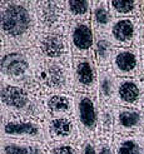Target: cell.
I'll return each instance as SVG.
<instances>
[{
  "mask_svg": "<svg viewBox=\"0 0 144 154\" xmlns=\"http://www.w3.org/2000/svg\"><path fill=\"white\" fill-rule=\"evenodd\" d=\"M110 68L117 78L142 76V53L138 48H115L113 51Z\"/></svg>",
  "mask_w": 144,
  "mask_h": 154,
  "instance_id": "cell-11",
  "label": "cell"
},
{
  "mask_svg": "<svg viewBox=\"0 0 144 154\" xmlns=\"http://www.w3.org/2000/svg\"><path fill=\"white\" fill-rule=\"evenodd\" d=\"M142 83L140 79L118 78L115 90V105L125 108H139L142 103Z\"/></svg>",
  "mask_w": 144,
  "mask_h": 154,
  "instance_id": "cell-16",
  "label": "cell"
},
{
  "mask_svg": "<svg viewBox=\"0 0 144 154\" xmlns=\"http://www.w3.org/2000/svg\"><path fill=\"white\" fill-rule=\"evenodd\" d=\"M39 34L34 0L0 2V51L34 48Z\"/></svg>",
  "mask_w": 144,
  "mask_h": 154,
  "instance_id": "cell-1",
  "label": "cell"
},
{
  "mask_svg": "<svg viewBox=\"0 0 144 154\" xmlns=\"http://www.w3.org/2000/svg\"><path fill=\"white\" fill-rule=\"evenodd\" d=\"M80 143L50 142L47 144V152L48 154H81Z\"/></svg>",
  "mask_w": 144,
  "mask_h": 154,
  "instance_id": "cell-25",
  "label": "cell"
},
{
  "mask_svg": "<svg viewBox=\"0 0 144 154\" xmlns=\"http://www.w3.org/2000/svg\"><path fill=\"white\" fill-rule=\"evenodd\" d=\"M142 0H109V8L114 19L139 18Z\"/></svg>",
  "mask_w": 144,
  "mask_h": 154,
  "instance_id": "cell-23",
  "label": "cell"
},
{
  "mask_svg": "<svg viewBox=\"0 0 144 154\" xmlns=\"http://www.w3.org/2000/svg\"><path fill=\"white\" fill-rule=\"evenodd\" d=\"M2 138L44 144L50 143L45 122L18 115L2 114Z\"/></svg>",
  "mask_w": 144,
  "mask_h": 154,
  "instance_id": "cell-5",
  "label": "cell"
},
{
  "mask_svg": "<svg viewBox=\"0 0 144 154\" xmlns=\"http://www.w3.org/2000/svg\"><path fill=\"white\" fill-rule=\"evenodd\" d=\"M142 75L144 76V55H142Z\"/></svg>",
  "mask_w": 144,
  "mask_h": 154,
  "instance_id": "cell-32",
  "label": "cell"
},
{
  "mask_svg": "<svg viewBox=\"0 0 144 154\" xmlns=\"http://www.w3.org/2000/svg\"><path fill=\"white\" fill-rule=\"evenodd\" d=\"M35 14L40 33L68 35L70 19L63 6V0H35Z\"/></svg>",
  "mask_w": 144,
  "mask_h": 154,
  "instance_id": "cell-6",
  "label": "cell"
},
{
  "mask_svg": "<svg viewBox=\"0 0 144 154\" xmlns=\"http://www.w3.org/2000/svg\"><path fill=\"white\" fill-rule=\"evenodd\" d=\"M63 6L70 21L92 20L93 0H63Z\"/></svg>",
  "mask_w": 144,
  "mask_h": 154,
  "instance_id": "cell-22",
  "label": "cell"
},
{
  "mask_svg": "<svg viewBox=\"0 0 144 154\" xmlns=\"http://www.w3.org/2000/svg\"><path fill=\"white\" fill-rule=\"evenodd\" d=\"M50 142L57 143H80L83 140L81 130L73 117L49 118L45 122Z\"/></svg>",
  "mask_w": 144,
  "mask_h": 154,
  "instance_id": "cell-13",
  "label": "cell"
},
{
  "mask_svg": "<svg viewBox=\"0 0 144 154\" xmlns=\"http://www.w3.org/2000/svg\"><path fill=\"white\" fill-rule=\"evenodd\" d=\"M66 38L73 58L94 59V28L92 25V20L72 21Z\"/></svg>",
  "mask_w": 144,
  "mask_h": 154,
  "instance_id": "cell-10",
  "label": "cell"
},
{
  "mask_svg": "<svg viewBox=\"0 0 144 154\" xmlns=\"http://www.w3.org/2000/svg\"><path fill=\"white\" fill-rule=\"evenodd\" d=\"M114 132L120 135L138 134L144 128V120L139 108L113 106Z\"/></svg>",
  "mask_w": 144,
  "mask_h": 154,
  "instance_id": "cell-14",
  "label": "cell"
},
{
  "mask_svg": "<svg viewBox=\"0 0 144 154\" xmlns=\"http://www.w3.org/2000/svg\"><path fill=\"white\" fill-rule=\"evenodd\" d=\"M114 17L110 11L109 0H93L92 25L97 33H107Z\"/></svg>",
  "mask_w": 144,
  "mask_h": 154,
  "instance_id": "cell-20",
  "label": "cell"
},
{
  "mask_svg": "<svg viewBox=\"0 0 144 154\" xmlns=\"http://www.w3.org/2000/svg\"><path fill=\"white\" fill-rule=\"evenodd\" d=\"M139 134H140V137H142V139H143V140H144V128H143V129H142V132H140V133H139Z\"/></svg>",
  "mask_w": 144,
  "mask_h": 154,
  "instance_id": "cell-33",
  "label": "cell"
},
{
  "mask_svg": "<svg viewBox=\"0 0 144 154\" xmlns=\"http://www.w3.org/2000/svg\"><path fill=\"white\" fill-rule=\"evenodd\" d=\"M140 83H142V90H143V95H142V103H144V76H140Z\"/></svg>",
  "mask_w": 144,
  "mask_h": 154,
  "instance_id": "cell-30",
  "label": "cell"
},
{
  "mask_svg": "<svg viewBox=\"0 0 144 154\" xmlns=\"http://www.w3.org/2000/svg\"><path fill=\"white\" fill-rule=\"evenodd\" d=\"M81 154H98L95 139H89V138H83L80 143Z\"/></svg>",
  "mask_w": 144,
  "mask_h": 154,
  "instance_id": "cell-27",
  "label": "cell"
},
{
  "mask_svg": "<svg viewBox=\"0 0 144 154\" xmlns=\"http://www.w3.org/2000/svg\"><path fill=\"white\" fill-rule=\"evenodd\" d=\"M75 97V120L84 138L97 139L98 122H99V100L97 98L74 93Z\"/></svg>",
  "mask_w": 144,
  "mask_h": 154,
  "instance_id": "cell-8",
  "label": "cell"
},
{
  "mask_svg": "<svg viewBox=\"0 0 144 154\" xmlns=\"http://www.w3.org/2000/svg\"><path fill=\"white\" fill-rule=\"evenodd\" d=\"M98 154H115L114 147H113V140L107 139H95Z\"/></svg>",
  "mask_w": 144,
  "mask_h": 154,
  "instance_id": "cell-26",
  "label": "cell"
},
{
  "mask_svg": "<svg viewBox=\"0 0 144 154\" xmlns=\"http://www.w3.org/2000/svg\"><path fill=\"white\" fill-rule=\"evenodd\" d=\"M33 83L40 89V93H70L74 94L72 64L62 61L44 60L38 66Z\"/></svg>",
  "mask_w": 144,
  "mask_h": 154,
  "instance_id": "cell-4",
  "label": "cell"
},
{
  "mask_svg": "<svg viewBox=\"0 0 144 154\" xmlns=\"http://www.w3.org/2000/svg\"><path fill=\"white\" fill-rule=\"evenodd\" d=\"M139 110H140V113H142V117H143V120H144V103H140Z\"/></svg>",
  "mask_w": 144,
  "mask_h": 154,
  "instance_id": "cell-31",
  "label": "cell"
},
{
  "mask_svg": "<svg viewBox=\"0 0 144 154\" xmlns=\"http://www.w3.org/2000/svg\"><path fill=\"white\" fill-rule=\"evenodd\" d=\"M0 102L2 114L33 118L40 122L48 120L41 94L36 90L0 80Z\"/></svg>",
  "mask_w": 144,
  "mask_h": 154,
  "instance_id": "cell-2",
  "label": "cell"
},
{
  "mask_svg": "<svg viewBox=\"0 0 144 154\" xmlns=\"http://www.w3.org/2000/svg\"><path fill=\"white\" fill-rule=\"evenodd\" d=\"M142 24L139 18H117L113 20L107 34L115 48H134Z\"/></svg>",
  "mask_w": 144,
  "mask_h": 154,
  "instance_id": "cell-12",
  "label": "cell"
},
{
  "mask_svg": "<svg viewBox=\"0 0 144 154\" xmlns=\"http://www.w3.org/2000/svg\"><path fill=\"white\" fill-rule=\"evenodd\" d=\"M135 48H138L142 53V55H144V24H142V28L139 30V35H138V40Z\"/></svg>",
  "mask_w": 144,
  "mask_h": 154,
  "instance_id": "cell-28",
  "label": "cell"
},
{
  "mask_svg": "<svg viewBox=\"0 0 144 154\" xmlns=\"http://www.w3.org/2000/svg\"><path fill=\"white\" fill-rule=\"evenodd\" d=\"M139 19L142 20V23L144 24V0H142L140 2V17Z\"/></svg>",
  "mask_w": 144,
  "mask_h": 154,
  "instance_id": "cell-29",
  "label": "cell"
},
{
  "mask_svg": "<svg viewBox=\"0 0 144 154\" xmlns=\"http://www.w3.org/2000/svg\"><path fill=\"white\" fill-rule=\"evenodd\" d=\"M2 154H48L47 144L17 139H4L0 142Z\"/></svg>",
  "mask_w": 144,
  "mask_h": 154,
  "instance_id": "cell-19",
  "label": "cell"
},
{
  "mask_svg": "<svg viewBox=\"0 0 144 154\" xmlns=\"http://www.w3.org/2000/svg\"><path fill=\"white\" fill-rule=\"evenodd\" d=\"M35 48L44 60L62 61L65 64H72L73 54L68 38L65 35L40 33L36 38Z\"/></svg>",
  "mask_w": 144,
  "mask_h": 154,
  "instance_id": "cell-9",
  "label": "cell"
},
{
  "mask_svg": "<svg viewBox=\"0 0 144 154\" xmlns=\"http://www.w3.org/2000/svg\"><path fill=\"white\" fill-rule=\"evenodd\" d=\"M113 147L115 154H144V140L140 134H114Z\"/></svg>",
  "mask_w": 144,
  "mask_h": 154,
  "instance_id": "cell-21",
  "label": "cell"
},
{
  "mask_svg": "<svg viewBox=\"0 0 144 154\" xmlns=\"http://www.w3.org/2000/svg\"><path fill=\"white\" fill-rule=\"evenodd\" d=\"M43 61L36 48L3 50L0 57V75L2 82L29 87L38 66Z\"/></svg>",
  "mask_w": 144,
  "mask_h": 154,
  "instance_id": "cell-3",
  "label": "cell"
},
{
  "mask_svg": "<svg viewBox=\"0 0 144 154\" xmlns=\"http://www.w3.org/2000/svg\"><path fill=\"white\" fill-rule=\"evenodd\" d=\"M115 47L110 42L107 33L94 32V60L98 69H109L112 63L113 51Z\"/></svg>",
  "mask_w": 144,
  "mask_h": 154,
  "instance_id": "cell-18",
  "label": "cell"
},
{
  "mask_svg": "<svg viewBox=\"0 0 144 154\" xmlns=\"http://www.w3.org/2000/svg\"><path fill=\"white\" fill-rule=\"evenodd\" d=\"M72 76L74 93L88 94L99 98V69L95 60L89 58H73Z\"/></svg>",
  "mask_w": 144,
  "mask_h": 154,
  "instance_id": "cell-7",
  "label": "cell"
},
{
  "mask_svg": "<svg viewBox=\"0 0 144 154\" xmlns=\"http://www.w3.org/2000/svg\"><path fill=\"white\" fill-rule=\"evenodd\" d=\"M114 114L113 106H104L99 104V122H98L97 139L113 140L114 138Z\"/></svg>",
  "mask_w": 144,
  "mask_h": 154,
  "instance_id": "cell-24",
  "label": "cell"
},
{
  "mask_svg": "<svg viewBox=\"0 0 144 154\" xmlns=\"http://www.w3.org/2000/svg\"><path fill=\"white\" fill-rule=\"evenodd\" d=\"M117 76L113 73L112 68L99 69V104L104 106L115 105V90H117Z\"/></svg>",
  "mask_w": 144,
  "mask_h": 154,
  "instance_id": "cell-17",
  "label": "cell"
},
{
  "mask_svg": "<svg viewBox=\"0 0 144 154\" xmlns=\"http://www.w3.org/2000/svg\"><path fill=\"white\" fill-rule=\"evenodd\" d=\"M41 102L49 118H75V97L70 93H45Z\"/></svg>",
  "mask_w": 144,
  "mask_h": 154,
  "instance_id": "cell-15",
  "label": "cell"
}]
</instances>
